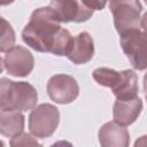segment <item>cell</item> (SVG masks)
<instances>
[{"mask_svg": "<svg viewBox=\"0 0 147 147\" xmlns=\"http://www.w3.org/2000/svg\"><path fill=\"white\" fill-rule=\"evenodd\" d=\"M62 29L53 9L49 6L40 7L32 11L22 31V39L37 52L53 53Z\"/></svg>", "mask_w": 147, "mask_h": 147, "instance_id": "obj_1", "label": "cell"}, {"mask_svg": "<svg viewBox=\"0 0 147 147\" xmlns=\"http://www.w3.org/2000/svg\"><path fill=\"white\" fill-rule=\"evenodd\" d=\"M38 93L26 82H14L2 77L0 80V109L1 111H28L36 108Z\"/></svg>", "mask_w": 147, "mask_h": 147, "instance_id": "obj_2", "label": "cell"}, {"mask_svg": "<svg viewBox=\"0 0 147 147\" xmlns=\"http://www.w3.org/2000/svg\"><path fill=\"white\" fill-rule=\"evenodd\" d=\"M109 9L114 17L115 29L119 34L140 28V14L142 11L140 1L114 0L109 2Z\"/></svg>", "mask_w": 147, "mask_h": 147, "instance_id": "obj_3", "label": "cell"}, {"mask_svg": "<svg viewBox=\"0 0 147 147\" xmlns=\"http://www.w3.org/2000/svg\"><path fill=\"white\" fill-rule=\"evenodd\" d=\"M59 122V109L51 103H40L30 113L29 130L37 138H48L57 129Z\"/></svg>", "mask_w": 147, "mask_h": 147, "instance_id": "obj_4", "label": "cell"}, {"mask_svg": "<svg viewBox=\"0 0 147 147\" xmlns=\"http://www.w3.org/2000/svg\"><path fill=\"white\" fill-rule=\"evenodd\" d=\"M121 46L131 65L137 70L147 69V36L140 29L121 34Z\"/></svg>", "mask_w": 147, "mask_h": 147, "instance_id": "obj_5", "label": "cell"}, {"mask_svg": "<svg viewBox=\"0 0 147 147\" xmlns=\"http://www.w3.org/2000/svg\"><path fill=\"white\" fill-rule=\"evenodd\" d=\"M47 94L56 103L68 105L77 99L79 86L77 80L67 74H57L52 76L47 83Z\"/></svg>", "mask_w": 147, "mask_h": 147, "instance_id": "obj_6", "label": "cell"}, {"mask_svg": "<svg viewBox=\"0 0 147 147\" xmlns=\"http://www.w3.org/2000/svg\"><path fill=\"white\" fill-rule=\"evenodd\" d=\"M2 69L14 77H26L34 67V57L32 53L23 46H14L5 53L2 60Z\"/></svg>", "mask_w": 147, "mask_h": 147, "instance_id": "obj_7", "label": "cell"}, {"mask_svg": "<svg viewBox=\"0 0 147 147\" xmlns=\"http://www.w3.org/2000/svg\"><path fill=\"white\" fill-rule=\"evenodd\" d=\"M49 7L61 23L86 22L94 11L85 1H52Z\"/></svg>", "mask_w": 147, "mask_h": 147, "instance_id": "obj_8", "label": "cell"}, {"mask_svg": "<svg viewBox=\"0 0 147 147\" xmlns=\"http://www.w3.org/2000/svg\"><path fill=\"white\" fill-rule=\"evenodd\" d=\"M99 144L101 147H129V131L116 122L105 123L98 132Z\"/></svg>", "mask_w": 147, "mask_h": 147, "instance_id": "obj_9", "label": "cell"}, {"mask_svg": "<svg viewBox=\"0 0 147 147\" xmlns=\"http://www.w3.org/2000/svg\"><path fill=\"white\" fill-rule=\"evenodd\" d=\"M142 110V100L137 96L129 100H116L113 107L114 122L122 126L131 125L136 122Z\"/></svg>", "mask_w": 147, "mask_h": 147, "instance_id": "obj_10", "label": "cell"}, {"mask_svg": "<svg viewBox=\"0 0 147 147\" xmlns=\"http://www.w3.org/2000/svg\"><path fill=\"white\" fill-rule=\"evenodd\" d=\"M94 55V41L88 32H80L74 37L71 48L67 57L75 64H85Z\"/></svg>", "mask_w": 147, "mask_h": 147, "instance_id": "obj_11", "label": "cell"}, {"mask_svg": "<svg viewBox=\"0 0 147 147\" xmlns=\"http://www.w3.org/2000/svg\"><path fill=\"white\" fill-rule=\"evenodd\" d=\"M116 100H129L138 96V77L134 70L119 71V77L111 88Z\"/></svg>", "mask_w": 147, "mask_h": 147, "instance_id": "obj_12", "label": "cell"}, {"mask_svg": "<svg viewBox=\"0 0 147 147\" xmlns=\"http://www.w3.org/2000/svg\"><path fill=\"white\" fill-rule=\"evenodd\" d=\"M24 116L21 111L8 110L0 113V132L5 137L13 138L23 133Z\"/></svg>", "mask_w": 147, "mask_h": 147, "instance_id": "obj_13", "label": "cell"}, {"mask_svg": "<svg viewBox=\"0 0 147 147\" xmlns=\"http://www.w3.org/2000/svg\"><path fill=\"white\" fill-rule=\"evenodd\" d=\"M15 32L11 28V25L1 17V44H0V51L2 53H7L9 49H11L15 45Z\"/></svg>", "mask_w": 147, "mask_h": 147, "instance_id": "obj_14", "label": "cell"}, {"mask_svg": "<svg viewBox=\"0 0 147 147\" xmlns=\"http://www.w3.org/2000/svg\"><path fill=\"white\" fill-rule=\"evenodd\" d=\"M9 146L10 147H42V145L38 142L36 138H33L31 134L25 132L10 138Z\"/></svg>", "mask_w": 147, "mask_h": 147, "instance_id": "obj_15", "label": "cell"}, {"mask_svg": "<svg viewBox=\"0 0 147 147\" xmlns=\"http://www.w3.org/2000/svg\"><path fill=\"white\" fill-rule=\"evenodd\" d=\"M87 3V6H90L93 10H101L106 5L107 2L106 1H85Z\"/></svg>", "mask_w": 147, "mask_h": 147, "instance_id": "obj_16", "label": "cell"}, {"mask_svg": "<svg viewBox=\"0 0 147 147\" xmlns=\"http://www.w3.org/2000/svg\"><path fill=\"white\" fill-rule=\"evenodd\" d=\"M133 147H147V134H144V136L139 137L134 141Z\"/></svg>", "mask_w": 147, "mask_h": 147, "instance_id": "obj_17", "label": "cell"}, {"mask_svg": "<svg viewBox=\"0 0 147 147\" xmlns=\"http://www.w3.org/2000/svg\"><path fill=\"white\" fill-rule=\"evenodd\" d=\"M51 147H74V145H72L70 141L60 140V141H56V142H54L53 145H51Z\"/></svg>", "mask_w": 147, "mask_h": 147, "instance_id": "obj_18", "label": "cell"}, {"mask_svg": "<svg viewBox=\"0 0 147 147\" xmlns=\"http://www.w3.org/2000/svg\"><path fill=\"white\" fill-rule=\"evenodd\" d=\"M140 25H141V28L144 29L145 34L147 36V11L142 15V17H141V22H140Z\"/></svg>", "mask_w": 147, "mask_h": 147, "instance_id": "obj_19", "label": "cell"}, {"mask_svg": "<svg viewBox=\"0 0 147 147\" xmlns=\"http://www.w3.org/2000/svg\"><path fill=\"white\" fill-rule=\"evenodd\" d=\"M144 92H145V96L147 100V74L144 76Z\"/></svg>", "mask_w": 147, "mask_h": 147, "instance_id": "obj_20", "label": "cell"}]
</instances>
